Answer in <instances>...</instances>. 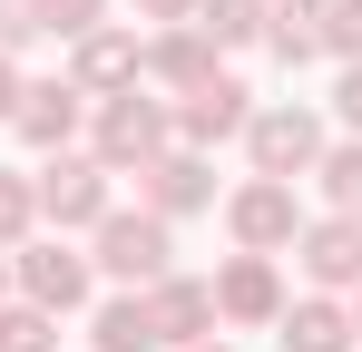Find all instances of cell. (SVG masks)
<instances>
[{
  "instance_id": "cell-13",
  "label": "cell",
  "mask_w": 362,
  "mask_h": 352,
  "mask_svg": "<svg viewBox=\"0 0 362 352\" xmlns=\"http://www.w3.org/2000/svg\"><path fill=\"white\" fill-rule=\"evenodd\" d=\"M226 59H216V40L196 30V20H177V30H147V49H137V78H157L167 98H186V88H206Z\"/></svg>"
},
{
  "instance_id": "cell-1",
  "label": "cell",
  "mask_w": 362,
  "mask_h": 352,
  "mask_svg": "<svg viewBox=\"0 0 362 352\" xmlns=\"http://www.w3.org/2000/svg\"><path fill=\"white\" fill-rule=\"evenodd\" d=\"M177 147V117L167 98H147V88H118V98H88V157L108 176H137L147 157H167Z\"/></svg>"
},
{
  "instance_id": "cell-20",
  "label": "cell",
  "mask_w": 362,
  "mask_h": 352,
  "mask_svg": "<svg viewBox=\"0 0 362 352\" xmlns=\"http://www.w3.org/2000/svg\"><path fill=\"white\" fill-rule=\"evenodd\" d=\"M0 352H59V313H40V303H0Z\"/></svg>"
},
{
  "instance_id": "cell-11",
  "label": "cell",
  "mask_w": 362,
  "mask_h": 352,
  "mask_svg": "<svg viewBox=\"0 0 362 352\" xmlns=\"http://www.w3.org/2000/svg\"><path fill=\"white\" fill-rule=\"evenodd\" d=\"M10 127H20V147L59 157V147L88 137V98H78L69 78H30V88H20V108H10Z\"/></svg>"
},
{
  "instance_id": "cell-29",
  "label": "cell",
  "mask_w": 362,
  "mask_h": 352,
  "mask_svg": "<svg viewBox=\"0 0 362 352\" xmlns=\"http://www.w3.org/2000/svg\"><path fill=\"white\" fill-rule=\"evenodd\" d=\"M353 333H362V284H353Z\"/></svg>"
},
{
  "instance_id": "cell-19",
  "label": "cell",
  "mask_w": 362,
  "mask_h": 352,
  "mask_svg": "<svg viewBox=\"0 0 362 352\" xmlns=\"http://www.w3.org/2000/svg\"><path fill=\"white\" fill-rule=\"evenodd\" d=\"M313 186H323V206H333V216H362V137L323 147V157H313Z\"/></svg>"
},
{
  "instance_id": "cell-23",
  "label": "cell",
  "mask_w": 362,
  "mask_h": 352,
  "mask_svg": "<svg viewBox=\"0 0 362 352\" xmlns=\"http://www.w3.org/2000/svg\"><path fill=\"white\" fill-rule=\"evenodd\" d=\"M323 49H333V59H362V0H323Z\"/></svg>"
},
{
  "instance_id": "cell-25",
  "label": "cell",
  "mask_w": 362,
  "mask_h": 352,
  "mask_svg": "<svg viewBox=\"0 0 362 352\" xmlns=\"http://www.w3.org/2000/svg\"><path fill=\"white\" fill-rule=\"evenodd\" d=\"M137 20L147 30H177V20H196V0H137Z\"/></svg>"
},
{
  "instance_id": "cell-26",
  "label": "cell",
  "mask_w": 362,
  "mask_h": 352,
  "mask_svg": "<svg viewBox=\"0 0 362 352\" xmlns=\"http://www.w3.org/2000/svg\"><path fill=\"white\" fill-rule=\"evenodd\" d=\"M20 88H30V78H20V59L0 49V127H10V108H20Z\"/></svg>"
},
{
  "instance_id": "cell-16",
  "label": "cell",
  "mask_w": 362,
  "mask_h": 352,
  "mask_svg": "<svg viewBox=\"0 0 362 352\" xmlns=\"http://www.w3.org/2000/svg\"><path fill=\"white\" fill-rule=\"evenodd\" d=\"M264 49L284 69H313L323 59V0H264Z\"/></svg>"
},
{
  "instance_id": "cell-7",
  "label": "cell",
  "mask_w": 362,
  "mask_h": 352,
  "mask_svg": "<svg viewBox=\"0 0 362 352\" xmlns=\"http://www.w3.org/2000/svg\"><path fill=\"white\" fill-rule=\"evenodd\" d=\"M137 49H147V30H137V20H98L88 40H69V88H78V98L147 88V78H137Z\"/></svg>"
},
{
  "instance_id": "cell-24",
  "label": "cell",
  "mask_w": 362,
  "mask_h": 352,
  "mask_svg": "<svg viewBox=\"0 0 362 352\" xmlns=\"http://www.w3.org/2000/svg\"><path fill=\"white\" fill-rule=\"evenodd\" d=\"M333 117L362 137V59H343V78H333Z\"/></svg>"
},
{
  "instance_id": "cell-5",
  "label": "cell",
  "mask_w": 362,
  "mask_h": 352,
  "mask_svg": "<svg viewBox=\"0 0 362 352\" xmlns=\"http://www.w3.org/2000/svg\"><path fill=\"white\" fill-rule=\"evenodd\" d=\"M333 137H323V117L303 108V98H274V108H255L245 117V157H255V176H313V157H323Z\"/></svg>"
},
{
  "instance_id": "cell-14",
  "label": "cell",
  "mask_w": 362,
  "mask_h": 352,
  "mask_svg": "<svg viewBox=\"0 0 362 352\" xmlns=\"http://www.w3.org/2000/svg\"><path fill=\"white\" fill-rule=\"evenodd\" d=\"M147 313H157V343L186 352V343H216V293H206V274H157L147 284Z\"/></svg>"
},
{
  "instance_id": "cell-17",
  "label": "cell",
  "mask_w": 362,
  "mask_h": 352,
  "mask_svg": "<svg viewBox=\"0 0 362 352\" xmlns=\"http://www.w3.org/2000/svg\"><path fill=\"white\" fill-rule=\"evenodd\" d=\"M88 343H98V352H167V343H157L147 293H108V303L88 313Z\"/></svg>"
},
{
  "instance_id": "cell-8",
  "label": "cell",
  "mask_w": 362,
  "mask_h": 352,
  "mask_svg": "<svg viewBox=\"0 0 362 352\" xmlns=\"http://www.w3.org/2000/svg\"><path fill=\"white\" fill-rule=\"evenodd\" d=\"M167 117H177V147H226V137H245V117H255V88H245L235 69H216L206 88H186V98H167Z\"/></svg>"
},
{
  "instance_id": "cell-18",
  "label": "cell",
  "mask_w": 362,
  "mask_h": 352,
  "mask_svg": "<svg viewBox=\"0 0 362 352\" xmlns=\"http://www.w3.org/2000/svg\"><path fill=\"white\" fill-rule=\"evenodd\" d=\"M196 30L216 40V59L255 49V40H264V0H196Z\"/></svg>"
},
{
  "instance_id": "cell-27",
  "label": "cell",
  "mask_w": 362,
  "mask_h": 352,
  "mask_svg": "<svg viewBox=\"0 0 362 352\" xmlns=\"http://www.w3.org/2000/svg\"><path fill=\"white\" fill-rule=\"evenodd\" d=\"M10 293H20V284H10V254H0V303H10Z\"/></svg>"
},
{
  "instance_id": "cell-10",
  "label": "cell",
  "mask_w": 362,
  "mask_h": 352,
  "mask_svg": "<svg viewBox=\"0 0 362 352\" xmlns=\"http://www.w3.org/2000/svg\"><path fill=\"white\" fill-rule=\"evenodd\" d=\"M294 264H303L313 293H353V284H362V216H303Z\"/></svg>"
},
{
  "instance_id": "cell-12",
  "label": "cell",
  "mask_w": 362,
  "mask_h": 352,
  "mask_svg": "<svg viewBox=\"0 0 362 352\" xmlns=\"http://www.w3.org/2000/svg\"><path fill=\"white\" fill-rule=\"evenodd\" d=\"M137 206L167 216V225H177V216H206V206H216V167H206L196 147H167V157L137 167Z\"/></svg>"
},
{
  "instance_id": "cell-2",
  "label": "cell",
  "mask_w": 362,
  "mask_h": 352,
  "mask_svg": "<svg viewBox=\"0 0 362 352\" xmlns=\"http://www.w3.org/2000/svg\"><path fill=\"white\" fill-rule=\"evenodd\" d=\"M167 254H177V225L167 216H147V206H108L98 225H88V264L108 274V284L147 293L157 274H167Z\"/></svg>"
},
{
  "instance_id": "cell-6",
  "label": "cell",
  "mask_w": 362,
  "mask_h": 352,
  "mask_svg": "<svg viewBox=\"0 0 362 352\" xmlns=\"http://www.w3.org/2000/svg\"><path fill=\"white\" fill-rule=\"evenodd\" d=\"M226 235H235V254H294V235H303L294 186L284 176H245L226 196Z\"/></svg>"
},
{
  "instance_id": "cell-9",
  "label": "cell",
  "mask_w": 362,
  "mask_h": 352,
  "mask_svg": "<svg viewBox=\"0 0 362 352\" xmlns=\"http://www.w3.org/2000/svg\"><path fill=\"white\" fill-rule=\"evenodd\" d=\"M206 293H216V323H274L284 313V264L274 254H226L216 274H206Z\"/></svg>"
},
{
  "instance_id": "cell-28",
  "label": "cell",
  "mask_w": 362,
  "mask_h": 352,
  "mask_svg": "<svg viewBox=\"0 0 362 352\" xmlns=\"http://www.w3.org/2000/svg\"><path fill=\"white\" fill-rule=\"evenodd\" d=\"M186 352H235V343H186Z\"/></svg>"
},
{
  "instance_id": "cell-3",
  "label": "cell",
  "mask_w": 362,
  "mask_h": 352,
  "mask_svg": "<svg viewBox=\"0 0 362 352\" xmlns=\"http://www.w3.org/2000/svg\"><path fill=\"white\" fill-rule=\"evenodd\" d=\"M30 186H40V216H49V235H88L108 206H118V176L98 167L88 147H59V157L30 176Z\"/></svg>"
},
{
  "instance_id": "cell-4",
  "label": "cell",
  "mask_w": 362,
  "mask_h": 352,
  "mask_svg": "<svg viewBox=\"0 0 362 352\" xmlns=\"http://www.w3.org/2000/svg\"><path fill=\"white\" fill-rule=\"evenodd\" d=\"M10 284H20V303H40V313H78L88 284H98V264L69 235H30V245H10Z\"/></svg>"
},
{
  "instance_id": "cell-21",
  "label": "cell",
  "mask_w": 362,
  "mask_h": 352,
  "mask_svg": "<svg viewBox=\"0 0 362 352\" xmlns=\"http://www.w3.org/2000/svg\"><path fill=\"white\" fill-rule=\"evenodd\" d=\"M30 225H40V186H30L20 167H0V254L30 245Z\"/></svg>"
},
{
  "instance_id": "cell-22",
  "label": "cell",
  "mask_w": 362,
  "mask_h": 352,
  "mask_svg": "<svg viewBox=\"0 0 362 352\" xmlns=\"http://www.w3.org/2000/svg\"><path fill=\"white\" fill-rule=\"evenodd\" d=\"M108 20V0H40V40H88Z\"/></svg>"
},
{
  "instance_id": "cell-15",
  "label": "cell",
  "mask_w": 362,
  "mask_h": 352,
  "mask_svg": "<svg viewBox=\"0 0 362 352\" xmlns=\"http://www.w3.org/2000/svg\"><path fill=\"white\" fill-rule=\"evenodd\" d=\"M274 343L284 352H353L362 333H353V303H343V293H284V313H274Z\"/></svg>"
}]
</instances>
